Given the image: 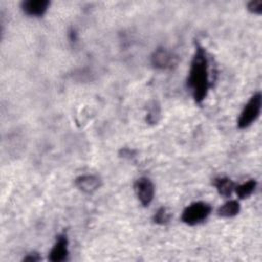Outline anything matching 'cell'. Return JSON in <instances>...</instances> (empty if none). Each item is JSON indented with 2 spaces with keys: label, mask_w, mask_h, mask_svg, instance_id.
Listing matches in <instances>:
<instances>
[{
  "label": "cell",
  "mask_w": 262,
  "mask_h": 262,
  "mask_svg": "<svg viewBox=\"0 0 262 262\" xmlns=\"http://www.w3.org/2000/svg\"><path fill=\"white\" fill-rule=\"evenodd\" d=\"M211 86L210 61L207 51L200 44H195L187 77V87L196 103H201L206 98Z\"/></svg>",
  "instance_id": "6da1fadb"
},
{
  "label": "cell",
  "mask_w": 262,
  "mask_h": 262,
  "mask_svg": "<svg viewBox=\"0 0 262 262\" xmlns=\"http://www.w3.org/2000/svg\"><path fill=\"white\" fill-rule=\"evenodd\" d=\"M262 106V95L261 92L254 93L249 101L245 104L239 118L237 120V127L239 129H246L251 126L260 116Z\"/></svg>",
  "instance_id": "7a4b0ae2"
},
{
  "label": "cell",
  "mask_w": 262,
  "mask_h": 262,
  "mask_svg": "<svg viewBox=\"0 0 262 262\" xmlns=\"http://www.w3.org/2000/svg\"><path fill=\"white\" fill-rule=\"evenodd\" d=\"M212 212V207L206 202H194L188 205L181 214L183 223L193 226L205 221Z\"/></svg>",
  "instance_id": "3957f363"
},
{
  "label": "cell",
  "mask_w": 262,
  "mask_h": 262,
  "mask_svg": "<svg viewBox=\"0 0 262 262\" xmlns=\"http://www.w3.org/2000/svg\"><path fill=\"white\" fill-rule=\"evenodd\" d=\"M151 64L159 70H170L177 66L178 57L165 47L157 48L150 56Z\"/></svg>",
  "instance_id": "277c9868"
},
{
  "label": "cell",
  "mask_w": 262,
  "mask_h": 262,
  "mask_svg": "<svg viewBox=\"0 0 262 262\" xmlns=\"http://www.w3.org/2000/svg\"><path fill=\"white\" fill-rule=\"evenodd\" d=\"M135 194L143 207L149 206L155 196V185L147 177H140L134 182Z\"/></svg>",
  "instance_id": "5b68a950"
},
{
  "label": "cell",
  "mask_w": 262,
  "mask_h": 262,
  "mask_svg": "<svg viewBox=\"0 0 262 262\" xmlns=\"http://www.w3.org/2000/svg\"><path fill=\"white\" fill-rule=\"evenodd\" d=\"M69 241L64 233H60L56 236L55 244L49 252L48 259L52 262H61L67 260L69 255Z\"/></svg>",
  "instance_id": "8992f818"
},
{
  "label": "cell",
  "mask_w": 262,
  "mask_h": 262,
  "mask_svg": "<svg viewBox=\"0 0 262 262\" xmlns=\"http://www.w3.org/2000/svg\"><path fill=\"white\" fill-rule=\"evenodd\" d=\"M50 2L48 0H25L20 3L21 10L29 16H42L48 9Z\"/></svg>",
  "instance_id": "52a82bcc"
},
{
  "label": "cell",
  "mask_w": 262,
  "mask_h": 262,
  "mask_svg": "<svg viewBox=\"0 0 262 262\" xmlns=\"http://www.w3.org/2000/svg\"><path fill=\"white\" fill-rule=\"evenodd\" d=\"M75 185L85 193H92L101 186V179L96 175H81L75 179Z\"/></svg>",
  "instance_id": "ba28073f"
},
{
  "label": "cell",
  "mask_w": 262,
  "mask_h": 262,
  "mask_svg": "<svg viewBox=\"0 0 262 262\" xmlns=\"http://www.w3.org/2000/svg\"><path fill=\"white\" fill-rule=\"evenodd\" d=\"M213 185L215 186L218 193L224 198L230 196L235 188V183L228 177L215 178L213 180Z\"/></svg>",
  "instance_id": "9c48e42d"
},
{
  "label": "cell",
  "mask_w": 262,
  "mask_h": 262,
  "mask_svg": "<svg viewBox=\"0 0 262 262\" xmlns=\"http://www.w3.org/2000/svg\"><path fill=\"white\" fill-rule=\"evenodd\" d=\"M239 211H241V205L238 201L229 200L218 208L217 213L219 216L223 218H231L236 216L239 213Z\"/></svg>",
  "instance_id": "30bf717a"
},
{
  "label": "cell",
  "mask_w": 262,
  "mask_h": 262,
  "mask_svg": "<svg viewBox=\"0 0 262 262\" xmlns=\"http://www.w3.org/2000/svg\"><path fill=\"white\" fill-rule=\"evenodd\" d=\"M256 186H257V181L255 179H250L239 185H235L234 191L237 194L238 199L244 200L249 198L254 192Z\"/></svg>",
  "instance_id": "8fae6325"
},
{
  "label": "cell",
  "mask_w": 262,
  "mask_h": 262,
  "mask_svg": "<svg viewBox=\"0 0 262 262\" xmlns=\"http://www.w3.org/2000/svg\"><path fill=\"white\" fill-rule=\"evenodd\" d=\"M161 119V106L157 100H151L148 102L146 107V122L148 124L155 125Z\"/></svg>",
  "instance_id": "7c38bea8"
},
{
  "label": "cell",
  "mask_w": 262,
  "mask_h": 262,
  "mask_svg": "<svg viewBox=\"0 0 262 262\" xmlns=\"http://www.w3.org/2000/svg\"><path fill=\"white\" fill-rule=\"evenodd\" d=\"M172 218V212L167 207L159 208L152 216V221L159 225H166Z\"/></svg>",
  "instance_id": "4fadbf2b"
},
{
  "label": "cell",
  "mask_w": 262,
  "mask_h": 262,
  "mask_svg": "<svg viewBox=\"0 0 262 262\" xmlns=\"http://www.w3.org/2000/svg\"><path fill=\"white\" fill-rule=\"evenodd\" d=\"M247 8L251 13L261 14L262 13V0H252L247 4Z\"/></svg>",
  "instance_id": "5bb4252c"
},
{
  "label": "cell",
  "mask_w": 262,
  "mask_h": 262,
  "mask_svg": "<svg viewBox=\"0 0 262 262\" xmlns=\"http://www.w3.org/2000/svg\"><path fill=\"white\" fill-rule=\"evenodd\" d=\"M41 259L40 255L37 252H32L30 254H28L27 256L24 257V261H30V262H35V261H39Z\"/></svg>",
  "instance_id": "9a60e30c"
},
{
  "label": "cell",
  "mask_w": 262,
  "mask_h": 262,
  "mask_svg": "<svg viewBox=\"0 0 262 262\" xmlns=\"http://www.w3.org/2000/svg\"><path fill=\"white\" fill-rule=\"evenodd\" d=\"M134 154H135V150L133 149H130V148H123L121 149L120 151V156L123 157V158H132L134 157Z\"/></svg>",
  "instance_id": "2e32d148"
},
{
  "label": "cell",
  "mask_w": 262,
  "mask_h": 262,
  "mask_svg": "<svg viewBox=\"0 0 262 262\" xmlns=\"http://www.w3.org/2000/svg\"><path fill=\"white\" fill-rule=\"evenodd\" d=\"M70 35H71V41H76L77 40V34H76V32L74 30H72L70 32Z\"/></svg>",
  "instance_id": "e0dca14e"
}]
</instances>
